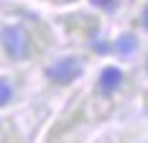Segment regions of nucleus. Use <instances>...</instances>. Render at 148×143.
Masks as SVG:
<instances>
[{
    "mask_svg": "<svg viewBox=\"0 0 148 143\" xmlns=\"http://www.w3.org/2000/svg\"><path fill=\"white\" fill-rule=\"evenodd\" d=\"M46 74H49V79H54L56 85H69V82H74V79L82 74V64H79V59L66 56V59H59L56 64H51V67L46 69Z\"/></svg>",
    "mask_w": 148,
    "mask_h": 143,
    "instance_id": "nucleus-1",
    "label": "nucleus"
},
{
    "mask_svg": "<svg viewBox=\"0 0 148 143\" xmlns=\"http://www.w3.org/2000/svg\"><path fill=\"white\" fill-rule=\"evenodd\" d=\"M3 46H5V51L10 56L21 59V56H26V51H28V38L18 28H5L3 31Z\"/></svg>",
    "mask_w": 148,
    "mask_h": 143,
    "instance_id": "nucleus-2",
    "label": "nucleus"
},
{
    "mask_svg": "<svg viewBox=\"0 0 148 143\" xmlns=\"http://www.w3.org/2000/svg\"><path fill=\"white\" fill-rule=\"evenodd\" d=\"M120 79H123V72H120L118 67H107V69L100 74V89H102V92H112V89L120 85Z\"/></svg>",
    "mask_w": 148,
    "mask_h": 143,
    "instance_id": "nucleus-3",
    "label": "nucleus"
},
{
    "mask_svg": "<svg viewBox=\"0 0 148 143\" xmlns=\"http://www.w3.org/2000/svg\"><path fill=\"white\" fill-rule=\"evenodd\" d=\"M10 97H13V87L8 85L5 79H0V107H3V105H8Z\"/></svg>",
    "mask_w": 148,
    "mask_h": 143,
    "instance_id": "nucleus-4",
    "label": "nucleus"
},
{
    "mask_svg": "<svg viewBox=\"0 0 148 143\" xmlns=\"http://www.w3.org/2000/svg\"><path fill=\"white\" fill-rule=\"evenodd\" d=\"M118 49L123 51V54H125V51H133V49H135V41H133V36H123V38L118 41Z\"/></svg>",
    "mask_w": 148,
    "mask_h": 143,
    "instance_id": "nucleus-5",
    "label": "nucleus"
},
{
    "mask_svg": "<svg viewBox=\"0 0 148 143\" xmlns=\"http://www.w3.org/2000/svg\"><path fill=\"white\" fill-rule=\"evenodd\" d=\"M92 5H97V8H112L115 0H92Z\"/></svg>",
    "mask_w": 148,
    "mask_h": 143,
    "instance_id": "nucleus-6",
    "label": "nucleus"
},
{
    "mask_svg": "<svg viewBox=\"0 0 148 143\" xmlns=\"http://www.w3.org/2000/svg\"><path fill=\"white\" fill-rule=\"evenodd\" d=\"M143 23H146V28H148V8H146V15H143Z\"/></svg>",
    "mask_w": 148,
    "mask_h": 143,
    "instance_id": "nucleus-7",
    "label": "nucleus"
}]
</instances>
